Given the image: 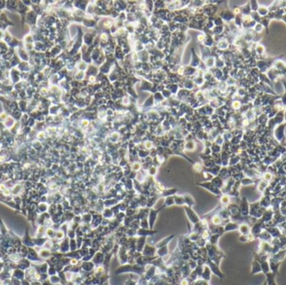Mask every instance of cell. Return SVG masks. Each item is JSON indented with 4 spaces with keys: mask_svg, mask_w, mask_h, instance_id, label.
<instances>
[{
    "mask_svg": "<svg viewBox=\"0 0 286 285\" xmlns=\"http://www.w3.org/2000/svg\"><path fill=\"white\" fill-rule=\"evenodd\" d=\"M213 222L214 224H219L220 223L219 217H218V216H214V217L213 218Z\"/></svg>",
    "mask_w": 286,
    "mask_h": 285,
    "instance_id": "1",
    "label": "cell"
},
{
    "mask_svg": "<svg viewBox=\"0 0 286 285\" xmlns=\"http://www.w3.org/2000/svg\"><path fill=\"white\" fill-rule=\"evenodd\" d=\"M146 147H147V148H150L151 147H152V143H151L150 142H147V143H146Z\"/></svg>",
    "mask_w": 286,
    "mask_h": 285,
    "instance_id": "2",
    "label": "cell"
},
{
    "mask_svg": "<svg viewBox=\"0 0 286 285\" xmlns=\"http://www.w3.org/2000/svg\"><path fill=\"white\" fill-rule=\"evenodd\" d=\"M203 235H204V238H207V237H208V232H204V234Z\"/></svg>",
    "mask_w": 286,
    "mask_h": 285,
    "instance_id": "3",
    "label": "cell"
},
{
    "mask_svg": "<svg viewBox=\"0 0 286 285\" xmlns=\"http://www.w3.org/2000/svg\"><path fill=\"white\" fill-rule=\"evenodd\" d=\"M182 284H183V285H187V283L186 281H183V283H182Z\"/></svg>",
    "mask_w": 286,
    "mask_h": 285,
    "instance_id": "4",
    "label": "cell"
}]
</instances>
